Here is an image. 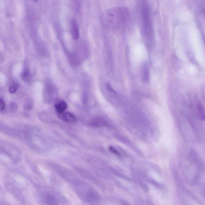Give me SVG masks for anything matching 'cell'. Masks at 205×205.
Instances as JSON below:
<instances>
[{
  "instance_id": "6da1fadb",
  "label": "cell",
  "mask_w": 205,
  "mask_h": 205,
  "mask_svg": "<svg viewBox=\"0 0 205 205\" xmlns=\"http://www.w3.org/2000/svg\"><path fill=\"white\" fill-rule=\"evenodd\" d=\"M143 33L147 42L152 45L153 42V29L151 20L149 6L146 2H144L141 9Z\"/></svg>"
},
{
  "instance_id": "7a4b0ae2",
  "label": "cell",
  "mask_w": 205,
  "mask_h": 205,
  "mask_svg": "<svg viewBox=\"0 0 205 205\" xmlns=\"http://www.w3.org/2000/svg\"><path fill=\"white\" fill-rule=\"evenodd\" d=\"M128 17V10L125 8H119L107 12L104 16V20L112 26L118 27L125 23Z\"/></svg>"
},
{
  "instance_id": "3957f363",
  "label": "cell",
  "mask_w": 205,
  "mask_h": 205,
  "mask_svg": "<svg viewBox=\"0 0 205 205\" xmlns=\"http://www.w3.org/2000/svg\"><path fill=\"white\" fill-rule=\"evenodd\" d=\"M41 205H68L61 195L53 191H47L40 196Z\"/></svg>"
},
{
  "instance_id": "277c9868",
  "label": "cell",
  "mask_w": 205,
  "mask_h": 205,
  "mask_svg": "<svg viewBox=\"0 0 205 205\" xmlns=\"http://www.w3.org/2000/svg\"><path fill=\"white\" fill-rule=\"evenodd\" d=\"M71 33L74 40H77L79 37V26L76 20L73 19L71 22Z\"/></svg>"
},
{
  "instance_id": "5b68a950",
  "label": "cell",
  "mask_w": 205,
  "mask_h": 205,
  "mask_svg": "<svg viewBox=\"0 0 205 205\" xmlns=\"http://www.w3.org/2000/svg\"><path fill=\"white\" fill-rule=\"evenodd\" d=\"M59 117L62 120L67 122H74L76 120L75 116L69 113L63 112L59 114Z\"/></svg>"
},
{
  "instance_id": "8992f818",
  "label": "cell",
  "mask_w": 205,
  "mask_h": 205,
  "mask_svg": "<svg viewBox=\"0 0 205 205\" xmlns=\"http://www.w3.org/2000/svg\"><path fill=\"white\" fill-rule=\"evenodd\" d=\"M55 107L59 114L64 112L67 109V105L65 101H61L55 104Z\"/></svg>"
},
{
  "instance_id": "52a82bcc",
  "label": "cell",
  "mask_w": 205,
  "mask_h": 205,
  "mask_svg": "<svg viewBox=\"0 0 205 205\" xmlns=\"http://www.w3.org/2000/svg\"><path fill=\"white\" fill-rule=\"evenodd\" d=\"M142 77L144 82H147L149 80V67L147 64H144L143 66Z\"/></svg>"
},
{
  "instance_id": "ba28073f",
  "label": "cell",
  "mask_w": 205,
  "mask_h": 205,
  "mask_svg": "<svg viewBox=\"0 0 205 205\" xmlns=\"http://www.w3.org/2000/svg\"><path fill=\"white\" fill-rule=\"evenodd\" d=\"M69 58L70 62L73 65H77L79 64V58L75 53H71L69 55Z\"/></svg>"
},
{
  "instance_id": "9c48e42d",
  "label": "cell",
  "mask_w": 205,
  "mask_h": 205,
  "mask_svg": "<svg viewBox=\"0 0 205 205\" xmlns=\"http://www.w3.org/2000/svg\"><path fill=\"white\" fill-rule=\"evenodd\" d=\"M30 73L29 69H26L23 71L21 74V77L23 80L25 82H28L30 79Z\"/></svg>"
},
{
  "instance_id": "30bf717a",
  "label": "cell",
  "mask_w": 205,
  "mask_h": 205,
  "mask_svg": "<svg viewBox=\"0 0 205 205\" xmlns=\"http://www.w3.org/2000/svg\"><path fill=\"white\" fill-rule=\"evenodd\" d=\"M33 107V103L32 100L28 99L25 102L24 105V110L27 111H30L32 110Z\"/></svg>"
},
{
  "instance_id": "8fae6325",
  "label": "cell",
  "mask_w": 205,
  "mask_h": 205,
  "mask_svg": "<svg viewBox=\"0 0 205 205\" xmlns=\"http://www.w3.org/2000/svg\"><path fill=\"white\" fill-rule=\"evenodd\" d=\"M198 110L200 118L202 120H204L205 114L204 110H203V108L201 102H198Z\"/></svg>"
},
{
  "instance_id": "7c38bea8",
  "label": "cell",
  "mask_w": 205,
  "mask_h": 205,
  "mask_svg": "<svg viewBox=\"0 0 205 205\" xmlns=\"http://www.w3.org/2000/svg\"><path fill=\"white\" fill-rule=\"evenodd\" d=\"M18 106L17 104L14 102H10L9 105V110L10 112L14 113L17 110Z\"/></svg>"
},
{
  "instance_id": "4fadbf2b",
  "label": "cell",
  "mask_w": 205,
  "mask_h": 205,
  "mask_svg": "<svg viewBox=\"0 0 205 205\" xmlns=\"http://www.w3.org/2000/svg\"><path fill=\"white\" fill-rule=\"evenodd\" d=\"M19 86L17 83H14L10 86L9 89V91L10 94H13L18 90Z\"/></svg>"
},
{
  "instance_id": "5bb4252c",
  "label": "cell",
  "mask_w": 205,
  "mask_h": 205,
  "mask_svg": "<svg viewBox=\"0 0 205 205\" xmlns=\"http://www.w3.org/2000/svg\"><path fill=\"white\" fill-rule=\"evenodd\" d=\"M137 205H154V204L149 201L141 199L138 202Z\"/></svg>"
},
{
  "instance_id": "9a60e30c",
  "label": "cell",
  "mask_w": 205,
  "mask_h": 205,
  "mask_svg": "<svg viewBox=\"0 0 205 205\" xmlns=\"http://www.w3.org/2000/svg\"><path fill=\"white\" fill-rule=\"evenodd\" d=\"M109 150L111 153L117 155V156L120 155L119 152L116 149H115L114 147L110 146L109 148Z\"/></svg>"
},
{
  "instance_id": "2e32d148",
  "label": "cell",
  "mask_w": 205,
  "mask_h": 205,
  "mask_svg": "<svg viewBox=\"0 0 205 205\" xmlns=\"http://www.w3.org/2000/svg\"><path fill=\"white\" fill-rule=\"evenodd\" d=\"M5 103L4 100L0 98V111L3 110L5 109Z\"/></svg>"
},
{
  "instance_id": "e0dca14e",
  "label": "cell",
  "mask_w": 205,
  "mask_h": 205,
  "mask_svg": "<svg viewBox=\"0 0 205 205\" xmlns=\"http://www.w3.org/2000/svg\"><path fill=\"white\" fill-rule=\"evenodd\" d=\"M121 203L122 205H131L130 203L125 200H122L121 201Z\"/></svg>"
}]
</instances>
